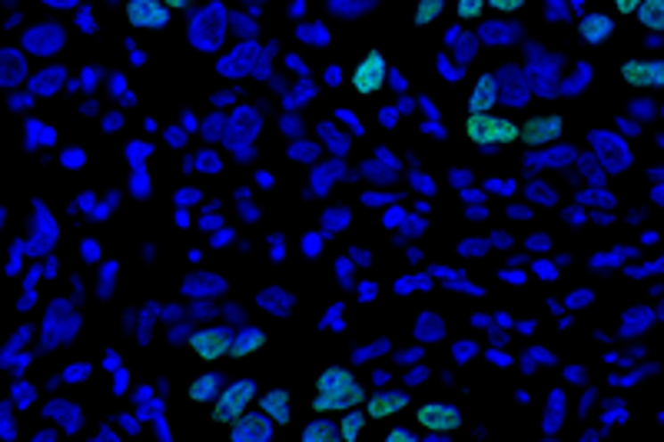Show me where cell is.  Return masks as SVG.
Segmentation results:
<instances>
[{
  "label": "cell",
  "instance_id": "obj_1",
  "mask_svg": "<svg viewBox=\"0 0 664 442\" xmlns=\"http://www.w3.org/2000/svg\"><path fill=\"white\" fill-rule=\"evenodd\" d=\"M363 382L352 376L349 369L342 366H329L323 376H319V386H316V399H313V409L316 413H346L352 405L365 403Z\"/></svg>",
  "mask_w": 664,
  "mask_h": 442
},
{
  "label": "cell",
  "instance_id": "obj_2",
  "mask_svg": "<svg viewBox=\"0 0 664 442\" xmlns=\"http://www.w3.org/2000/svg\"><path fill=\"white\" fill-rule=\"evenodd\" d=\"M465 134H469V140L471 143H479V147H496V143L521 140V127L505 120V117H492V113H469Z\"/></svg>",
  "mask_w": 664,
  "mask_h": 442
},
{
  "label": "cell",
  "instance_id": "obj_3",
  "mask_svg": "<svg viewBox=\"0 0 664 442\" xmlns=\"http://www.w3.org/2000/svg\"><path fill=\"white\" fill-rule=\"evenodd\" d=\"M253 399H256V382L253 380L226 382L223 393H219V399L213 403V419L223 422V426H230V422H236V419L246 413V405L253 403Z\"/></svg>",
  "mask_w": 664,
  "mask_h": 442
},
{
  "label": "cell",
  "instance_id": "obj_4",
  "mask_svg": "<svg viewBox=\"0 0 664 442\" xmlns=\"http://www.w3.org/2000/svg\"><path fill=\"white\" fill-rule=\"evenodd\" d=\"M386 77H389L386 57H382L379 50H373V53H365L363 61L356 63V70H352V86H356V94L369 97V94H379V90L386 86Z\"/></svg>",
  "mask_w": 664,
  "mask_h": 442
},
{
  "label": "cell",
  "instance_id": "obj_5",
  "mask_svg": "<svg viewBox=\"0 0 664 442\" xmlns=\"http://www.w3.org/2000/svg\"><path fill=\"white\" fill-rule=\"evenodd\" d=\"M127 17L140 30H163L169 24V7L163 0H130L127 4Z\"/></svg>",
  "mask_w": 664,
  "mask_h": 442
},
{
  "label": "cell",
  "instance_id": "obj_6",
  "mask_svg": "<svg viewBox=\"0 0 664 442\" xmlns=\"http://www.w3.org/2000/svg\"><path fill=\"white\" fill-rule=\"evenodd\" d=\"M415 419H419V426H425V430H432V432H455L462 426V413L448 403L419 405Z\"/></svg>",
  "mask_w": 664,
  "mask_h": 442
},
{
  "label": "cell",
  "instance_id": "obj_7",
  "mask_svg": "<svg viewBox=\"0 0 664 442\" xmlns=\"http://www.w3.org/2000/svg\"><path fill=\"white\" fill-rule=\"evenodd\" d=\"M190 346H193V353L200 359H223V356H230L233 353V340H230V332L226 330H196L193 336H190Z\"/></svg>",
  "mask_w": 664,
  "mask_h": 442
},
{
  "label": "cell",
  "instance_id": "obj_8",
  "mask_svg": "<svg viewBox=\"0 0 664 442\" xmlns=\"http://www.w3.org/2000/svg\"><path fill=\"white\" fill-rule=\"evenodd\" d=\"M558 134H562V117H555V113H542V117H531V120L521 127V140H525L529 147H542V143H552Z\"/></svg>",
  "mask_w": 664,
  "mask_h": 442
},
{
  "label": "cell",
  "instance_id": "obj_9",
  "mask_svg": "<svg viewBox=\"0 0 664 442\" xmlns=\"http://www.w3.org/2000/svg\"><path fill=\"white\" fill-rule=\"evenodd\" d=\"M621 77L635 86H664V61H628Z\"/></svg>",
  "mask_w": 664,
  "mask_h": 442
},
{
  "label": "cell",
  "instance_id": "obj_10",
  "mask_svg": "<svg viewBox=\"0 0 664 442\" xmlns=\"http://www.w3.org/2000/svg\"><path fill=\"white\" fill-rule=\"evenodd\" d=\"M611 34H615V24H611V17H604V13H588L578 24V37H581V44H588V47H602L604 40H611Z\"/></svg>",
  "mask_w": 664,
  "mask_h": 442
},
{
  "label": "cell",
  "instance_id": "obj_11",
  "mask_svg": "<svg viewBox=\"0 0 664 442\" xmlns=\"http://www.w3.org/2000/svg\"><path fill=\"white\" fill-rule=\"evenodd\" d=\"M409 405V396L398 393V389H389V393H379L373 396V399H365V413L373 419H389L396 416V413H402Z\"/></svg>",
  "mask_w": 664,
  "mask_h": 442
},
{
  "label": "cell",
  "instance_id": "obj_12",
  "mask_svg": "<svg viewBox=\"0 0 664 442\" xmlns=\"http://www.w3.org/2000/svg\"><path fill=\"white\" fill-rule=\"evenodd\" d=\"M233 439H273V426H269V416H240L236 419V426H233L230 432Z\"/></svg>",
  "mask_w": 664,
  "mask_h": 442
},
{
  "label": "cell",
  "instance_id": "obj_13",
  "mask_svg": "<svg viewBox=\"0 0 664 442\" xmlns=\"http://www.w3.org/2000/svg\"><path fill=\"white\" fill-rule=\"evenodd\" d=\"M496 97H498V86H496V77H479V84L471 90L469 97V113H488L496 107Z\"/></svg>",
  "mask_w": 664,
  "mask_h": 442
},
{
  "label": "cell",
  "instance_id": "obj_14",
  "mask_svg": "<svg viewBox=\"0 0 664 442\" xmlns=\"http://www.w3.org/2000/svg\"><path fill=\"white\" fill-rule=\"evenodd\" d=\"M223 372H203L200 380H193V386H190V399H196V403H217L219 393H223Z\"/></svg>",
  "mask_w": 664,
  "mask_h": 442
},
{
  "label": "cell",
  "instance_id": "obj_15",
  "mask_svg": "<svg viewBox=\"0 0 664 442\" xmlns=\"http://www.w3.org/2000/svg\"><path fill=\"white\" fill-rule=\"evenodd\" d=\"M259 403H263L266 416H273L276 422H290V393H286V389H273V393L266 396V399H259Z\"/></svg>",
  "mask_w": 664,
  "mask_h": 442
},
{
  "label": "cell",
  "instance_id": "obj_16",
  "mask_svg": "<svg viewBox=\"0 0 664 442\" xmlns=\"http://www.w3.org/2000/svg\"><path fill=\"white\" fill-rule=\"evenodd\" d=\"M446 11V0H415V11H412V24L415 27H425V24H435L439 17Z\"/></svg>",
  "mask_w": 664,
  "mask_h": 442
},
{
  "label": "cell",
  "instance_id": "obj_17",
  "mask_svg": "<svg viewBox=\"0 0 664 442\" xmlns=\"http://www.w3.org/2000/svg\"><path fill=\"white\" fill-rule=\"evenodd\" d=\"M638 17L648 30H664V0H641Z\"/></svg>",
  "mask_w": 664,
  "mask_h": 442
},
{
  "label": "cell",
  "instance_id": "obj_18",
  "mask_svg": "<svg viewBox=\"0 0 664 442\" xmlns=\"http://www.w3.org/2000/svg\"><path fill=\"white\" fill-rule=\"evenodd\" d=\"M365 416H369V413H349V416L339 422V436L346 442L359 439V432H363V426H365Z\"/></svg>",
  "mask_w": 664,
  "mask_h": 442
},
{
  "label": "cell",
  "instance_id": "obj_19",
  "mask_svg": "<svg viewBox=\"0 0 664 442\" xmlns=\"http://www.w3.org/2000/svg\"><path fill=\"white\" fill-rule=\"evenodd\" d=\"M263 340H266V336L259 330H250L246 336H242V340H236V343H233L230 356H250L253 349H259V343H263Z\"/></svg>",
  "mask_w": 664,
  "mask_h": 442
},
{
  "label": "cell",
  "instance_id": "obj_20",
  "mask_svg": "<svg viewBox=\"0 0 664 442\" xmlns=\"http://www.w3.org/2000/svg\"><path fill=\"white\" fill-rule=\"evenodd\" d=\"M329 426H332V422H323V419H319V422H309V430L302 432V439H306V442H313V439H342V436H339V430H329Z\"/></svg>",
  "mask_w": 664,
  "mask_h": 442
},
{
  "label": "cell",
  "instance_id": "obj_21",
  "mask_svg": "<svg viewBox=\"0 0 664 442\" xmlns=\"http://www.w3.org/2000/svg\"><path fill=\"white\" fill-rule=\"evenodd\" d=\"M485 4H488V0H459V4H455V13H459L462 20H475V17L485 11Z\"/></svg>",
  "mask_w": 664,
  "mask_h": 442
},
{
  "label": "cell",
  "instance_id": "obj_22",
  "mask_svg": "<svg viewBox=\"0 0 664 442\" xmlns=\"http://www.w3.org/2000/svg\"><path fill=\"white\" fill-rule=\"evenodd\" d=\"M525 0H488V7H496L498 13H515Z\"/></svg>",
  "mask_w": 664,
  "mask_h": 442
},
{
  "label": "cell",
  "instance_id": "obj_23",
  "mask_svg": "<svg viewBox=\"0 0 664 442\" xmlns=\"http://www.w3.org/2000/svg\"><path fill=\"white\" fill-rule=\"evenodd\" d=\"M638 4H641V0H615L618 13H635V11H638Z\"/></svg>",
  "mask_w": 664,
  "mask_h": 442
},
{
  "label": "cell",
  "instance_id": "obj_24",
  "mask_svg": "<svg viewBox=\"0 0 664 442\" xmlns=\"http://www.w3.org/2000/svg\"><path fill=\"white\" fill-rule=\"evenodd\" d=\"M386 439H389V442H396V439L412 442V439H415V436H412V432H406V430H392V432H389V436H386Z\"/></svg>",
  "mask_w": 664,
  "mask_h": 442
},
{
  "label": "cell",
  "instance_id": "obj_25",
  "mask_svg": "<svg viewBox=\"0 0 664 442\" xmlns=\"http://www.w3.org/2000/svg\"><path fill=\"white\" fill-rule=\"evenodd\" d=\"M169 11H183V7H190V4H196V0H163Z\"/></svg>",
  "mask_w": 664,
  "mask_h": 442
}]
</instances>
